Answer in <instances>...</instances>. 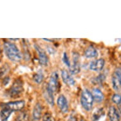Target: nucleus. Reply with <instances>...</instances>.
Returning <instances> with one entry per match:
<instances>
[{
    "label": "nucleus",
    "mask_w": 121,
    "mask_h": 121,
    "mask_svg": "<svg viewBox=\"0 0 121 121\" xmlns=\"http://www.w3.org/2000/svg\"><path fill=\"white\" fill-rule=\"evenodd\" d=\"M7 69H6L4 66L2 67L0 69V78H1L4 75V73H6L7 72Z\"/></svg>",
    "instance_id": "24"
},
{
    "label": "nucleus",
    "mask_w": 121,
    "mask_h": 121,
    "mask_svg": "<svg viewBox=\"0 0 121 121\" xmlns=\"http://www.w3.org/2000/svg\"><path fill=\"white\" fill-rule=\"evenodd\" d=\"M34 48L36 49V52H38V59L40 64L42 65H47L48 63V57L46 52L38 44H34Z\"/></svg>",
    "instance_id": "8"
},
{
    "label": "nucleus",
    "mask_w": 121,
    "mask_h": 121,
    "mask_svg": "<svg viewBox=\"0 0 121 121\" xmlns=\"http://www.w3.org/2000/svg\"><path fill=\"white\" fill-rule=\"evenodd\" d=\"M105 115V112L103 108H99L95 112L93 115V121H98L101 117H103Z\"/></svg>",
    "instance_id": "18"
},
{
    "label": "nucleus",
    "mask_w": 121,
    "mask_h": 121,
    "mask_svg": "<svg viewBox=\"0 0 121 121\" xmlns=\"http://www.w3.org/2000/svg\"><path fill=\"white\" fill-rule=\"evenodd\" d=\"M72 64L70 65L69 67L70 72L72 74H77L80 72L81 70V66H80V56L79 55L73 52L72 55Z\"/></svg>",
    "instance_id": "5"
},
{
    "label": "nucleus",
    "mask_w": 121,
    "mask_h": 121,
    "mask_svg": "<svg viewBox=\"0 0 121 121\" xmlns=\"http://www.w3.org/2000/svg\"><path fill=\"white\" fill-rule=\"evenodd\" d=\"M84 121V120H81V121Z\"/></svg>",
    "instance_id": "27"
},
{
    "label": "nucleus",
    "mask_w": 121,
    "mask_h": 121,
    "mask_svg": "<svg viewBox=\"0 0 121 121\" xmlns=\"http://www.w3.org/2000/svg\"><path fill=\"white\" fill-rule=\"evenodd\" d=\"M112 83L113 88L115 91H120L121 89V67L115 70L112 78Z\"/></svg>",
    "instance_id": "4"
},
{
    "label": "nucleus",
    "mask_w": 121,
    "mask_h": 121,
    "mask_svg": "<svg viewBox=\"0 0 121 121\" xmlns=\"http://www.w3.org/2000/svg\"><path fill=\"white\" fill-rule=\"evenodd\" d=\"M0 53H1V48H0Z\"/></svg>",
    "instance_id": "28"
},
{
    "label": "nucleus",
    "mask_w": 121,
    "mask_h": 121,
    "mask_svg": "<svg viewBox=\"0 0 121 121\" xmlns=\"http://www.w3.org/2000/svg\"><path fill=\"white\" fill-rule=\"evenodd\" d=\"M92 95L93 99L97 103H100L103 101V98H104V96H103V93L98 88H94L93 89V92H92Z\"/></svg>",
    "instance_id": "16"
},
{
    "label": "nucleus",
    "mask_w": 121,
    "mask_h": 121,
    "mask_svg": "<svg viewBox=\"0 0 121 121\" xmlns=\"http://www.w3.org/2000/svg\"><path fill=\"white\" fill-rule=\"evenodd\" d=\"M5 55L13 62H19L22 58V55L20 50L15 44L10 42H5L3 44Z\"/></svg>",
    "instance_id": "1"
},
{
    "label": "nucleus",
    "mask_w": 121,
    "mask_h": 121,
    "mask_svg": "<svg viewBox=\"0 0 121 121\" xmlns=\"http://www.w3.org/2000/svg\"><path fill=\"white\" fill-rule=\"evenodd\" d=\"M43 96L46 101L48 102L50 105H54V96L53 93L49 88L47 84L44 86L43 88Z\"/></svg>",
    "instance_id": "11"
},
{
    "label": "nucleus",
    "mask_w": 121,
    "mask_h": 121,
    "mask_svg": "<svg viewBox=\"0 0 121 121\" xmlns=\"http://www.w3.org/2000/svg\"><path fill=\"white\" fill-rule=\"evenodd\" d=\"M57 105L62 113H67L69 110V105L68 101L65 96L63 95H61L58 96L57 99Z\"/></svg>",
    "instance_id": "9"
},
{
    "label": "nucleus",
    "mask_w": 121,
    "mask_h": 121,
    "mask_svg": "<svg viewBox=\"0 0 121 121\" xmlns=\"http://www.w3.org/2000/svg\"><path fill=\"white\" fill-rule=\"evenodd\" d=\"M43 121H53L52 115L49 113H46L43 116Z\"/></svg>",
    "instance_id": "23"
},
{
    "label": "nucleus",
    "mask_w": 121,
    "mask_h": 121,
    "mask_svg": "<svg viewBox=\"0 0 121 121\" xmlns=\"http://www.w3.org/2000/svg\"><path fill=\"white\" fill-rule=\"evenodd\" d=\"M108 115L109 117L110 121H119L120 116L117 111V110L114 107H110L108 109Z\"/></svg>",
    "instance_id": "14"
},
{
    "label": "nucleus",
    "mask_w": 121,
    "mask_h": 121,
    "mask_svg": "<svg viewBox=\"0 0 121 121\" xmlns=\"http://www.w3.org/2000/svg\"><path fill=\"white\" fill-rule=\"evenodd\" d=\"M93 101L94 99L91 93L88 89H84L81 96V103L82 107L86 111H90L93 108Z\"/></svg>",
    "instance_id": "2"
},
{
    "label": "nucleus",
    "mask_w": 121,
    "mask_h": 121,
    "mask_svg": "<svg viewBox=\"0 0 121 121\" xmlns=\"http://www.w3.org/2000/svg\"><path fill=\"white\" fill-rule=\"evenodd\" d=\"M28 115L26 112H22L18 115L17 121H27Z\"/></svg>",
    "instance_id": "21"
},
{
    "label": "nucleus",
    "mask_w": 121,
    "mask_h": 121,
    "mask_svg": "<svg viewBox=\"0 0 121 121\" xmlns=\"http://www.w3.org/2000/svg\"><path fill=\"white\" fill-rule=\"evenodd\" d=\"M42 105L41 103H37L34 105L32 111V117L34 121H38L41 119L42 114Z\"/></svg>",
    "instance_id": "13"
},
{
    "label": "nucleus",
    "mask_w": 121,
    "mask_h": 121,
    "mask_svg": "<svg viewBox=\"0 0 121 121\" xmlns=\"http://www.w3.org/2000/svg\"><path fill=\"white\" fill-rule=\"evenodd\" d=\"M47 85L53 93L57 92V91L58 90V87H59L58 75L57 72H53L52 73Z\"/></svg>",
    "instance_id": "6"
},
{
    "label": "nucleus",
    "mask_w": 121,
    "mask_h": 121,
    "mask_svg": "<svg viewBox=\"0 0 121 121\" xmlns=\"http://www.w3.org/2000/svg\"><path fill=\"white\" fill-rule=\"evenodd\" d=\"M26 102L24 100H20V101H11L8 103H5L4 106L10 108L12 112L14 111H20L22 110L25 107Z\"/></svg>",
    "instance_id": "7"
},
{
    "label": "nucleus",
    "mask_w": 121,
    "mask_h": 121,
    "mask_svg": "<svg viewBox=\"0 0 121 121\" xmlns=\"http://www.w3.org/2000/svg\"><path fill=\"white\" fill-rule=\"evenodd\" d=\"M24 91L23 82L21 79H17L10 89V96L12 98H17L22 94Z\"/></svg>",
    "instance_id": "3"
},
{
    "label": "nucleus",
    "mask_w": 121,
    "mask_h": 121,
    "mask_svg": "<svg viewBox=\"0 0 121 121\" xmlns=\"http://www.w3.org/2000/svg\"><path fill=\"white\" fill-rule=\"evenodd\" d=\"M118 108H119V111H120V112H121V103H120L119 105H118Z\"/></svg>",
    "instance_id": "26"
},
{
    "label": "nucleus",
    "mask_w": 121,
    "mask_h": 121,
    "mask_svg": "<svg viewBox=\"0 0 121 121\" xmlns=\"http://www.w3.org/2000/svg\"><path fill=\"white\" fill-rule=\"evenodd\" d=\"M112 100L115 104L119 105L121 103V96L118 95V94H115V95H113L112 98Z\"/></svg>",
    "instance_id": "20"
},
{
    "label": "nucleus",
    "mask_w": 121,
    "mask_h": 121,
    "mask_svg": "<svg viewBox=\"0 0 121 121\" xmlns=\"http://www.w3.org/2000/svg\"><path fill=\"white\" fill-rule=\"evenodd\" d=\"M44 79L43 73L41 71H38L33 75V80L37 84H41Z\"/></svg>",
    "instance_id": "19"
},
{
    "label": "nucleus",
    "mask_w": 121,
    "mask_h": 121,
    "mask_svg": "<svg viewBox=\"0 0 121 121\" xmlns=\"http://www.w3.org/2000/svg\"><path fill=\"white\" fill-rule=\"evenodd\" d=\"M62 59H63V62H64V64L67 65V66L69 67L70 66V62L69 59L67 54L66 53H64V56H63V58Z\"/></svg>",
    "instance_id": "22"
},
{
    "label": "nucleus",
    "mask_w": 121,
    "mask_h": 121,
    "mask_svg": "<svg viewBox=\"0 0 121 121\" xmlns=\"http://www.w3.org/2000/svg\"><path fill=\"white\" fill-rule=\"evenodd\" d=\"M62 78L64 83L66 84L67 85L72 86H74L75 84V81L73 79V78L65 70H63L62 71Z\"/></svg>",
    "instance_id": "12"
},
{
    "label": "nucleus",
    "mask_w": 121,
    "mask_h": 121,
    "mask_svg": "<svg viewBox=\"0 0 121 121\" xmlns=\"http://www.w3.org/2000/svg\"><path fill=\"white\" fill-rule=\"evenodd\" d=\"M84 55L86 58H95L98 56V52L93 46H90L85 50L84 52Z\"/></svg>",
    "instance_id": "17"
},
{
    "label": "nucleus",
    "mask_w": 121,
    "mask_h": 121,
    "mask_svg": "<svg viewBox=\"0 0 121 121\" xmlns=\"http://www.w3.org/2000/svg\"><path fill=\"white\" fill-rule=\"evenodd\" d=\"M104 65H105V60L103 58H99L92 61L89 65V69L93 71L98 72L103 69Z\"/></svg>",
    "instance_id": "10"
},
{
    "label": "nucleus",
    "mask_w": 121,
    "mask_h": 121,
    "mask_svg": "<svg viewBox=\"0 0 121 121\" xmlns=\"http://www.w3.org/2000/svg\"><path fill=\"white\" fill-rule=\"evenodd\" d=\"M9 81H10V78H8V77H5V78L3 80V83L4 86H6L9 82Z\"/></svg>",
    "instance_id": "25"
},
{
    "label": "nucleus",
    "mask_w": 121,
    "mask_h": 121,
    "mask_svg": "<svg viewBox=\"0 0 121 121\" xmlns=\"http://www.w3.org/2000/svg\"><path fill=\"white\" fill-rule=\"evenodd\" d=\"M13 112L8 108V107H6L5 106H3V108L1 110V111L0 112V119L1 120V121H6L8 119V118L10 117L12 113Z\"/></svg>",
    "instance_id": "15"
}]
</instances>
